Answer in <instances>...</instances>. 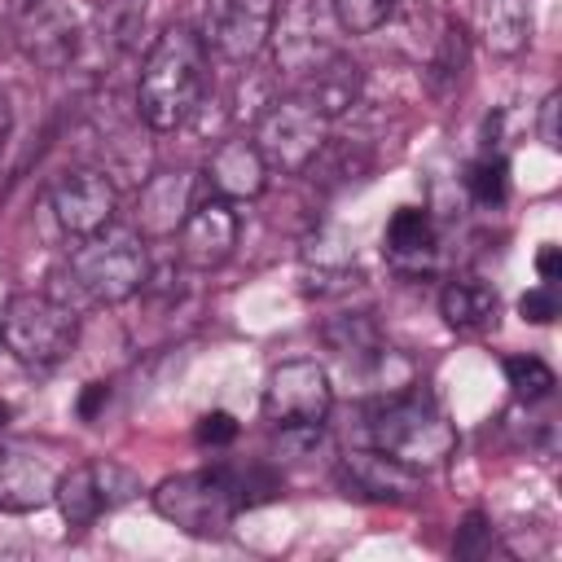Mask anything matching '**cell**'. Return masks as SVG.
Returning <instances> with one entry per match:
<instances>
[{
  "instance_id": "cell-1",
  "label": "cell",
  "mask_w": 562,
  "mask_h": 562,
  "mask_svg": "<svg viewBox=\"0 0 562 562\" xmlns=\"http://www.w3.org/2000/svg\"><path fill=\"white\" fill-rule=\"evenodd\" d=\"M154 509L193 540H215L233 527L241 509H255L281 496V479L263 465H206L176 479H162L154 492Z\"/></svg>"
},
{
  "instance_id": "cell-2",
  "label": "cell",
  "mask_w": 562,
  "mask_h": 562,
  "mask_svg": "<svg viewBox=\"0 0 562 562\" xmlns=\"http://www.w3.org/2000/svg\"><path fill=\"white\" fill-rule=\"evenodd\" d=\"M206 88V40L176 22L167 26L136 75V114L145 119V127L154 132H176L202 101Z\"/></svg>"
},
{
  "instance_id": "cell-3",
  "label": "cell",
  "mask_w": 562,
  "mask_h": 562,
  "mask_svg": "<svg viewBox=\"0 0 562 562\" xmlns=\"http://www.w3.org/2000/svg\"><path fill=\"white\" fill-rule=\"evenodd\" d=\"M66 272H70V290H79L88 303H123L149 281L145 233L105 224L101 233L75 237Z\"/></svg>"
},
{
  "instance_id": "cell-4",
  "label": "cell",
  "mask_w": 562,
  "mask_h": 562,
  "mask_svg": "<svg viewBox=\"0 0 562 562\" xmlns=\"http://www.w3.org/2000/svg\"><path fill=\"white\" fill-rule=\"evenodd\" d=\"M369 448H382L413 470H430L452 457L457 430L426 391H400L369 408Z\"/></svg>"
},
{
  "instance_id": "cell-5",
  "label": "cell",
  "mask_w": 562,
  "mask_h": 562,
  "mask_svg": "<svg viewBox=\"0 0 562 562\" xmlns=\"http://www.w3.org/2000/svg\"><path fill=\"white\" fill-rule=\"evenodd\" d=\"M0 329H4V347L26 369H53L79 342V316L57 294H13L0 316Z\"/></svg>"
},
{
  "instance_id": "cell-6",
  "label": "cell",
  "mask_w": 562,
  "mask_h": 562,
  "mask_svg": "<svg viewBox=\"0 0 562 562\" xmlns=\"http://www.w3.org/2000/svg\"><path fill=\"white\" fill-rule=\"evenodd\" d=\"M255 149L263 154L268 171H281V176H303L316 154L325 149L329 140V119L316 114L299 92H285L277 101H268L255 119Z\"/></svg>"
},
{
  "instance_id": "cell-7",
  "label": "cell",
  "mask_w": 562,
  "mask_h": 562,
  "mask_svg": "<svg viewBox=\"0 0 562 562\" xmlns=\"http://www.w3.org/2000/svg\"><path fill=\"white\" fill-rule=\"evenodd\" d=\"M136 496H140V479L127 465L105 461V457L61 470L57 487H53V501H57V509H61V518L70 527H88L101 514H110V509H119V505H127Z\"/></svg>"
},
{
  "instance_id": "cell-8",
  "label": "cell",
  "mask_w": 562,
  "mask_h": 562,
  "mask_svg": "<svg viewBox=\"0 0 562 562\" xmlns=\"http://www.w3.org/2000/svg\"><path fill=\"white\" fill-rule=\"evenodd\" d=\"M329 408H334L329 373L307 356L281 360L263 382V417L272 426H316L329 417Z\"/></svg>"
},
{
  "instance_id": "cell-9",
  "label": "cell",
  "mask_w": 562,
  "mask_h": 562,
  "mask_svg": "<svg viewBox=\"0 0 562 562\" xmlns=\"http://www.w3.org/2000/svg\"><path fill=\"white\" fill-rule=\"evenodd\" d=\"M18 48L40 70H66L83 48V22L70 0H22Z\"/></svg>"
},
{
  "instance_id": "cell-10",
  "label": "cell",
  "mask_w": 562,
  "mask_h": 562,
  "mask_svg": "<svg viewBox=\"0 0 562 562\" xmlns=\"http://www.w3.org/2000/svg\"><path fill=\"white\" fill-rule=\"evenodd\" d=\"M48 206L66 237H88V233H101L105 224H114L119 189L97 167H70L48 184Z\"/></svg>"
},
{
  "instance_id": "cell-11",
  "label": "cell",
  "mask_w": 562,
  "mask_h": 562,
  "mask_svg": "<svg viewBox=\"0 0 562 562\" xmlns=\"http://www.w3.org/2000/svg\"><path fill=\"white\" fill-rule=\"evenodd\" d=\"M334 31H338L334 9H321L316 0H294L285 13H277V26H272L277 66L294 79L312 75L321 61H329L338 53Z\"/></svg>"
},
{
  "instance_id": "cell-12",
  "label": "cell",
  "mask_w": 562,
  "mask_h": 562,
  "mask_svg": "<svg viewBox=\"0 0 562 562\" xmlns=\"http://www.w3.org/2000/svg\"><path fill=\"white\" fill-rule=\"evenodd\" d=\"M237 228H241V220L228 198L211 193V198L193 202L189 215L180 220V263H189L198 272L220 268L237 246Z\"/></svg>"
},
{
  "instance_id": "cell-13",
  "label": "cell",
  "mask_w": 562,
  "mask_h": 562,
  "mask_svg": "<svg viewBox=\"0 0 562 562\" xmlns=\"http://www.w3.org/2000/svg\"><path fill=\"white\" fill-rule=\"evenodd\" d=\"M277 13H281V0H224L211 31L215 53L228 61H255L272 44Z\"/></svg>"
},
{
  "instance_id": "cell-14",
  "label": "cell",
  "mask_w": 562,
  "mask_h": 562,
  "mask_svg": "<svg viewBox=\"0 0 562 562\" xmlns=\"http://www.w3.org/2000/svg\"><path fill=\"white\" fill-rule=\"evenodd\" d=\"M342 483L364 496V501H391V505H404L417 496L422 479L413 465H404L400 457L382 452V448H356L342 457Z\"/></svg>"
},
{
  "instance_id": "cell-15",
  "label": "cell",
  "mask_w": 562,
  "mask_h": 562,
  "mask_svg": "<svg viewBox=\"0 0 562 562\" xmlns=\"http://www.w3.org/2000/svg\"><path fill=\"white\" fill-rule=\"evenodd\" d=\"M206 184H211L215 198L250 202L268 189V162L255 149V140H246V136L224 140V145H215V154L206 162Z\"/></svg>"
},
{
  "instance_id": "cell-16",
  "label": "cell",
  "mask_w": 562,
  "mask_h": 562,
  "mask_svg": "<svg viewBox=\"0 0 562 562\" xmlns=\"http://www.w3.org/2000/svg\"><path fill=\"white\" fill-rule=\"evenodd\" d=\"M57 470L26 448H0V509H40L53 501Z\"/></svg>"
},
{
  "instance_id": "cell-17",
  "label": "cell",
  "mask_w": 562,
  "mask_h": 562,
  "mask_svg": "<svg viewBox=\"0 0 562 562\" xmlns=\"http://www.w3.org/2000/svg\"><path fill=\"white\" fill-rule=\"evenodd\" d=\"M360 88H364V75H360V66H356L342 48H338L329 61H321L312 75L299 79V97H303L316 114H325V119L347 114V110L360 101Z\"/></svg>"
},
{
  "instance_id": "cell-18",
  "label": "cell",
  "mask_w": 562,
  "mask_h": 562,
  "mask_svg": "<svg viewBox=\"0 0 562 562\" xmlns=\"http://www.w3.org/2000/svg\"><path fill=\"white\" fill-rule=\"evenodd\" d=\"M193 176L189 171H162L154 176L145 189H140V215H136V228L140 233H176L180 220L189 215L193 198Z\"/></svg>"
},
{
  "instance_id": "cell-19",
  "label": "cell",
  "mask_w": 562,
  "mask_h": 562,
  "mask_svg": "<svg viewBox=\"0 0 562 562\" xmlns=\"http://www.w3.org/2000/svg\"><path fill=\"white\" fill-rule=\"evenodd\" d=\"M382 250H386V259H391L400 272L426 268V263L435 259V224H430V211H426V206H400V211L386 220Z\"/></svg>"
},
{
  "instance_id": "cell-20",
  "label": "cell",
  "mask_w": 562,
  "mask_h": 562,
  "mask_svg": "<svg viewBox=\"0 0 562 562\" xmlns=\"http://www.w3.org/2000/svg\"><path fill=\"white\" fill-rule=\"evenodd\" d=\"M145 13H149V0H101L92 9V22H88V35H92L97 53L105 61L132 53V44L140 40Z\"/></svg>"
},
{
  "instance_id": "cell-21",
  "label": "cell",
  "mask_w": 562,
  "mask_h": 562,
  "mask_svg": "<svg viewBox=\"0 0 562 562\" xmlns=\"http://www.w3.org/2000/svg\"><path fill=\"white\" fill-rule=\"evenodd\" d=\"M439 316L452 329H483L496 316V290L474 277H457L439 290Z\"/></svg>"
},
{
  "instance_id": "cell-22",
  "label": "cell",
  "mask_w": 562,
  "mask_h": 562,
  "mask_svg": "<svg viewBox=\"0 0 562 562\" xmlns=\"http://www.w3.org/2000/svg\"><path fill=\"white\" fill-rule=\"evenodd\" d=\"M483 44L496 57H514L531 44V4L527 0H483Z\"/></svg>"
},
{
  "instance_id": "cell-23",
  "label": "cell",
  "mask_w": 562,
  "mask_h": 562,
  "mask_svg": "<svg viewBox=\"0 0 562 562\" xmlns=\"http://www.w3.org/2000/svg\"><path fill=\"white\" fill-rule=\"evenodd\" d=\"M325 342L342 356V360H382L386 351H382V342H378V329H373V321L364 316V312H351V316H338V321H329L325 325Z\"/></svg>"
},
{
  "instance_id": "cell-24",
  "label": "cell",
  "mask_w": 562,
  "mask_h": 562,
  "mask_svg": "<svg viewBox=\"0 0 562 562\" xmlns=\"http://www.w3.org/2000/svg\"><path fill=\"white\" fill-rule=\"evenodd\" d=\"M465 193L479 202V206H501L505 193H509V162L492 149H483L474 162H465V176H461Z\"/></svg>"
},
{
  "instance_id": "cell-25",
  "label": "cell",
  "mask_w": 562,
  "mask_h": 562,
  "mask_svg": "<svg viewBox=\"0 0 562 562\" xmlns=\"http://www.w3.org/2000/svg\"><path fill=\"white\" fill-rule=\"evenodd\" d=\"M461 70H465V31H461L457 22H448V26H443V40H439V48H435V57H430L426 83H430L439 97H448V92L461 83Z\"/></svg>"
},
{
  "instance_id": "cell-26",
  "label": "cell",
  "mask_w": 562,
  "mask_h": 562,
  "mask_svg": "<svg viewBox=\"0 0 562 562\" xmlns=\"http://www.w3.org/2000/svg\"><path fill=\"white\" fill-rule=\"evenodd\" d=\"M505 382H509V391H514L522 404L549 400L553 386H558L553 369H549L540 356H509V360H505Z\"/></svg>"
},
{
  "instance_id": "cell-27",
  "label": "cell",
  "mask_w": 562,
  "mask_h": 562,
  "mask_svg": "<svg viewBox=\"0 0 562 562\" xmlns=\"http://www.w3.org/2000/svg\"><path fill=\"white\" fill-rule=\"evenodd\" d=\"M338 31L347 35H373L378 26H386L400 9V0H329Z\"/></svg>"
},
{
  "instance_id": "cell-28",
  "label": "cell",
  "mask_w": 562,
  "mask_h": 562,
  "mask_svg": "<svg viewBox=\"0 0 562 562\" xmlns=\"http://www.w3.org/2000/svg\"><path fill=\"white\" fill-rule=\"evenodd\" d=\"M452 553L474 562V558H492L496 553V531L483 514H465V522L457 527V540H452Z\"/></svg>"
},
{
  "instance_id": "cell-29",
  "label": "cell",
  "mask_w": 562,
  "mask_h": 562,
  "mask_svg": "<svg viewBox=\"0 0 562 562\" xmlns=\"http://www.w3.org/2000/svg\"><path fill=\"white\" fill-rule=\"evenodd\" d=\"M193 439H198L202 448H228V443L237 439V417H233V413H224V408H211V413H202V417H198Z\"/></svg>"
},
{
  "instance_id": "cell-30",
  "label": "cell",
  "mask_w": 562,
  "mask_h": 562,
  "mask_svg": "<svg viewBox=\"0 0 562 562\" xmlns=\"http://www.w3.org/2000/svg\"><path fill=\"white\" fill-rule=\"evenodd\" d=\"M518 316L522 321H531V325H553L558 321V285H536V290H527L522 299H518Z\"/></svg>"
},
{
  "instance_id": "cell-31",
  "label": "cell",
  "mask_w": 562,
  "mask_h": 562,
  "mask_svg": "<svg viewBox=\"0 0 562 562\" xmlns=\"http://www.w3.org/2000/svg\"><path fill=\"white\" fill-rule=\"evenodd\" d=\"M558 110H562V92H544L540 101V114H536V136L544 149H558L562 136H558Z\"/></svg>"
},
{
  "instance_id": "cell-32",
  "label": "cell",
  "mask_w": 562,
  "mask_h": 562,
  "mask_svg": "<svg viewBox=\"0 0 562 562\" xmlns=\"http://www.w3.org/2000/svg\"><path fill=\"white\" fill-rule=\"evenodd\" d=\"M110 404V382H88L83 391H79V404H75V413L83 417V422H97V413Z\"/></svg>"
},
{
  "instance_id": "cell-33",
  "label": "cell",
  "mask_w": 562,
  "mask_h": 562,
  "mask_svg": "<svg viewBox=\"0 0 562 562\" xmlns=\"http://www.w3.org/2000/svg\"><path fill=\"white\" fill-rule=\"evenodd\" d=\"M536 272H540L544 285H558V277H562V250H558V246H540V255H536Z\"/></svg>"
},
{
  "instance_id": "cell-34",
  "label": "cell",
  "mask_w": 562,
  "mask_h": 562,
  "mask_svg": "<svg viewBox=\"0 0 562 562\" xmlns=\"http://www.w3.org/2000/svg\"><path fill=\"white\" fill-rule=\"evenodd\" d=\"M9 132H13V105H9V92H4V83H0V154H4Z\"/></svg>"
},
{
  "instance_id": "cell-35",
  "label": "cell",
  "mask_w": 562,
  "mask_h": 562,
  "mask_svg": "<svg viewBox=\"0 0 562 562\" xmlns=\"http://www.w3.org/2000/svg\"><path fill=\"white\" fill-rule=\"evenodd\" d=\"M4 422H9V404L0 400V430H4Z\"/></svg>"
},
{
  "instance_id": "cell-36",
  "label": "cell",
  "mask_w": 562,
  "mask_h": 562,
  "mask_svg": "<svg viewBox=\"0 0 562 562\" xmlns=\"http://www.w3.org/2000/svg\"><path fill=\"white\" fill-rule=\"evenodd\" d=\"M0 347H4V329H0Z\"/></svg>"
}]
</instances>
